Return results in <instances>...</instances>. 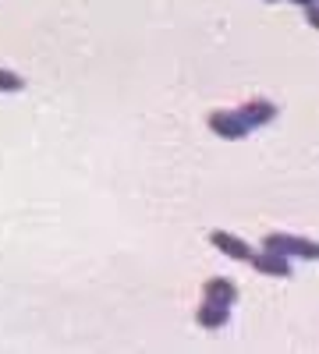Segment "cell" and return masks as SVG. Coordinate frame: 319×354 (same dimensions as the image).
Listing matches in <instances>:
<instances>
[{
    "mask_svg": "<svg viewBox=\"0 0 319 354\" xmlns=\"http://www.w3.org/2000/svg\"><path fill=\"white\" fill-rule=\"evenodd\" d=\"M266 252L277 255H302V259H316V245L309 238H291V234H270L266 238Z\"/></svg>",
    "mask_w": 319,
    "mask_h": 354,
    "instance_id": "6da1fadb",
    "label": "cell"
},
{
    "mask_svg": "<svg viewBox=\"0 0 319 354\" xmlns=\"http://www.w3.org/2000/svg\"><path fill=\"white\" fill-rule=\"evenodd\" d=\"M210 128L220 138H245V131H248V124L241 121V113H235V110H217L210 117Z\"/></svg>",
    "mask_w": 319,
    "mask_h": 354,
    "instance_id": "7a4b0ae2",
    "label": "cell"
},
{
    "mask_svg": "<svg viewBox=\"0 0 319 354\" xmlns=\"http://www.w3.org/2000/svg\"><path fill=\"white\" fill-rule=\"evenodd\" d=\"M210 241H213V248H220L227 259H238V262H248V259H252V248H248L241 238H235V234H224V230H217Z\"/></svg>",
    "mask_w": 319,
    "mask_h": 354,
    "instance_id": "3957f363",
    "label": "cell"
},
{
    "mask_svg": "<svg viewBox=\"0 0 319 354\" xmlns=\"http://www.w3.org/2000/svg\"><path fill=\"white\" fill-rule=\"evenodd\" d=\"M238 113H241V121H245L248 128H255V124L273 121V117H277V106H273V103H266V100H252V103H245Z\"/></svg>",
    "mask_w": 319,
    "mask_h": 354,
    "instance_id": "277c9868",
    "label": "cell"
},
{
    "mask_svg": "<svg viewBox=\"0 0 319 354\" xmlns=\"http://www.w3.org/2000/svg\"><path fill=\"white\" fill-rule=\"evenodd\" d=\"M248 262H255V270H259V273H270V277H287V273H291V262H287L284 255H277V252L252 255Z\"/></svg>",
    "mask_w": 319,
    "mask_h": 354,
    "instance_id": "5b68a950",
    "label": "cell"
},
{
    "mask_svg": "<svg viewBox=\"0 0 319 354\" xmlns=\"http://www.w3.org/2000/svg\"><path fill=\"white\" fill-rule=\"evenodd\" d=\"M206 301H217V305H235L238 301V287L230 280H210L206 283Z\"/></svg>",
    "mask_w": 319,
    "mask_h": 354,
    "instance_id": "8992f818",
    "label": "cell"
},
{
    "mask_svg": "<svg viewBox=\"0 0 319 354\" xmlns=\"http://www.w3.org/2000/svg\"><path fill=\"white\" fill-rule=\"evenodd\" d=\"M227 312H230L227 305H217V301H206V305H202V308H199V315H195V319H199V326H206V330H220V326H224V322H227Z\"/></svg>",
    "mask_w": 319,
    "mask_h": 354,
    "instance_id": "52a82bcc",
    "label": "cell"
},
{
    "mask_svg": "<svg viewBox=\"0 0 319 354\" xmlns=\"http://www.w3.org/2000/svg\"><path fill=\"white\" fill-rule=\"evenodd\" d=\"M21 85H25V78H18V75L8 71V68H0V93H18Z\"/></svg>",
    "mask_w": 319,
    "mask_h": 354,
    "instance_id": "ba28073f",
    "label": "cell"
},
{
    "mask_svg": "<svg viewBox=\"0 0 319 354\" xmlns=\"http://www.w3.org/2000/svg\"><path fill=\"white\" fill-rule=\"evenodd\" d=\"M305 18H309V25H319V15H316V4H309V8H305Z\"/></svg>",
    "mask_w": 319,
    "mask_h": 354,
    "instance_id": "9c48e42d",
    "label": "cell"
},
{
    "mask_svg": "<svg viewBox=\"0 0 319 354\" xmlns=\"http://www.w3.org/2000/svg\"><path fill=\"white\" fill-rule=\"evenodd\" d=\"M295 4H302V8H309V4H316V0H295Z\"/></svg>",
    "mask_w": 319,
    "mask_h": 354,
    "instance_id": "30bf717a",
    "label": "cell"
}]
</instances>
